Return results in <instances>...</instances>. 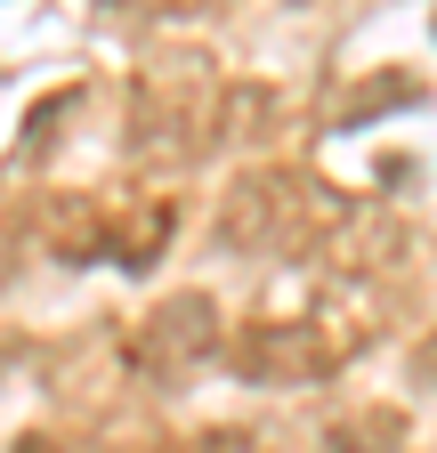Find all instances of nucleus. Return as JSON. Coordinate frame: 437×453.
I'll return each mask as SVG.
<instances>
[{"label": "nucleus", "instance_id": "1", "mask_svg": "<svg viewBox=\"0 0 437 453\" xmlns=\"http://www.w3.org/2000/svg\"><path fill=\"white\" fill-rule=\"evenodd\" d=\"M372 332H380V300H372V283L356 275H324V292L292 316H251L227 332V357L235 380L251 388H316V380H333L341 365H356L372 349Z\"/></svg>", "mask_w": 437, "mask_h": 453}, {"label": "nucleus", "instance_id": "2", "mask_svg": "<svg viewBox=\"0 0 437 453\" xmlns=\"http://www.w3.org/2000/svg\"><path fill=\"white\" fill-rule=\"evenodd\" d=\"M218 97L227 73L211 57H154L130 81V122H122V154L138 170H203L218 154Z\"/></svg>", "mask_w": 437, "mask_h": 453}, {"label": "nucleus", "instance_id": "3", "mask_svg": "<svg viewBox=\"0 0 437 453\" xmlns=\"http://www.w3.org/2000/svg\"><path fill=\"white\" fill-rule=\"evenodd\" d=\"M324 203H333V187L316 179V170L300 162H251L227 179V195H218V243H227L235 259H292L308 251Z\"/></svg>", "mask_w": 437, "mask_h": 453}, {"label": "nucleus", "instance_id": "4", "mask_svg": "<svg viewBox=\"0 0 437 453\" xmlns=\"http://www.w3.org/2000/svg\"><path fill=\"white\" fill-rule=\"evenodd\" d=\"M218 349H227V324H218L211 292H162L138 324H130V372L154 388H179L195 380Z\"/></svg>", "mask_w": 437, "mask_h": 453}, {"label": "nucleus", "instance_id": "5", "mask_svg": "<svg viewBox=\"0 0 437 453\" xmlns=\"http://www.w3.org/2000/svg\"><path fill=\"white\" fill-rule=\"evenodd\" d=\"M405 251H413V235H405V219H397L389 203H372V195H341V187H333V203H324V219H316V235H308L300 267L372 283V275L405 267Z\"/></svg>", "mask_w": 437, "mask_h": 453}, {"label": "nucleus", "instance_id": "6", "mask_svg": "<svg viewBox=\"0 0 437 453\" xmlns=\"http://www.w3.org/2000/svg\"><path fill=\"white\" fill-rule=\"evenodd\" d=\"M171 226H179L171 195H122V203L105 195V203H97V259L146 275V267L162 259V243H171Z\"/></svg>", "mask_w": 437, "mask_h": 453}, {"label": "nucleus", "instance_id": "7", "mask_svg": "<svg viewBox=\"0 0 437 453\" xmlns=\"http://www.w3.org/2000/svg\"><path fill=\"white\" fill-rule=\"evenodd\" d=\"M73 105H81V89H49V97L33 105V122H25V146H17V162H33V154H41L49 138H58V122H65Z\"/></svg>", "mask_w": 437, "mask_h": 453}, {"label": "nucleus", "instance_id": "8", "mask_svg": "<svg viewBox=\"0 0 437 453\" xmlns=\"http://www.w3.org/2000/svg\"><path fill=\"white\" fill-rule=\"evenodd\" d=\"M154 453H267L251 429H187V437H162Z\"/></svg>", "mask_w": 437, "mask_h": 453}, {"label": "nucleus", "instance_id": "9", "mask_svg": "<svg viewBox=\"0 0 437 453\" xmlns=\"http://www.w3.org/2000/svg\"><path fill=\"white\" fill-rule=\"evenodd\" d=\"M203 9H218V0H105V17H138V25H179Z\"/></svg>", "mask_w": 437, "mask_h": 453}, {"label": "nucleus", "instance_id": "10", "mask_svg": "<svg viewBox=\"0 0 437 453\" xmlns=\"http://www.w3.org/2000/svg\"><path fill=\"white\" fill-rule=\"evenodd\" d=\"M17 453H58V445H49V437H25V445H17Z\"/></svg>", "mask_w": 437, "mask_h": 453}]
</instances>
